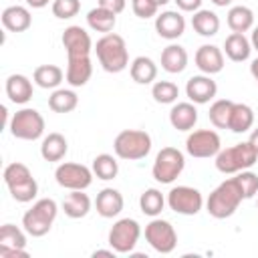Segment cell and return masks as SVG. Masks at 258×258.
I'll list each match as a JSON object with an SVG mask.
<instances>
[{"instance_id":"6da1fadb","label":"cell","mask_w":258,"mask_h":258,"mask_svg":"<svg viewBox=\"0 0 258 258\" xmlns=\"http://www.w3.org/2000/svg\"><path fill=\"white\" fill-rule=\"evenodd\" d=\"M244 200V194H242V187L238 183L236 177H230V179H224L208 198L206 202V210L212 218L216 220H226L230 218L238 206L242 204Z\"/></svg>"},{"instance_id":"7a4b0ae2","label":"cell","mask_w":258,"mask_h":258,"mask_svg":"<svg viewBox=\"0 0 258 258\" xmlns=\"http://www.w3.org/2000/svg\"><path fill=\"white\" fill-rule=\"evenodd\" d=\"M93 50L97 52L99 64L103 67V71L107 73H121L127 69L129 64V52H127V44L123 40V36L109 32L103 34L97 44L93 46Z\"/></svg>"},{"instance_id":"3957f363","label":"cell","mask_w":258,"mask_h":258,"mask_svg":"<svg viewBox=\"0 0 258 258\" xmlns=\"http://www.w3.org/2000/svg\"><path fill=\"white\" fill-rule=\"evenodd\" d=\"M258 159V151L252 147L250 141L236 143L232 147L220 149L216 155V169L220 173H238L244 169H250Z\"/></svg>"},{"instance_id":"277c9868","label":"cell","mask_w":258,"mask_h":258,"mask_svg":"<svg viewBox=\"0 0 258 258\" xmlns=\"http://www.w3.org/2000/svg\"><path fill=\"white\" fill-rule=\"evenodd\" d=\"M56 214H58L56 202L52 198H42V200L34 202L30 210L24 212V216H22V228L32 238H40V236L48 234V230L52 228V222H54Z\"/></svg>"},{"instance_id":"5b68a950","label":"cell","mask_w":258,"mask_h":258,"mask_svg":"<svg viewBox=\"0 0 258 258\" xmlns=\"http://www.w3.org/2000/svg\"><path fill=\"white\" fill-rule=\"evenodd\" d=\"M113 149L115 155L121 159H129V161L143 159L151 151V135L143 129H123L121 133H117L113 141Z\"/></svg>"},{"instance_id":"8992f818","label":"cell","mask_w":258,"mask_h":258,"mask_svg":"<svg viewBox=\"0 0 258 258\" xmlns=\"http://www.w3.org/2000/svg\"><path fill=\"white\" fill-rule=\"evenodd\" d=\"M185 167V157L177 147H163L153 161L151 175L159 183H171L179 177V173Z\"/></svg>"},{"instance_id":"52a82bcc","label":"cell","mask_w":258,"mask_h":258,"mask_svg":"<svg viewBox=\"0 0 258 258\" xmlns=\"http://www.w3.org/2000/svg\"><path fill=\"white\" fill-rule=\"evenodd\" d=\"M10 133L22 141H34L44 133V117L30 107L16 111L10 119Z\"/></svg>"},{"instance_id":"ba28073f","label":"cell","mask_w":258,"mask_h":258,"mask_svg":"<svg viewBox=\"0 0 258 258\" xmlns=\"http://www.w3.org/2000/svg\"><path fill=\"white\" fill-rule=\"evenodd\" d=\"M141 236V226L133 218H121L109 230V246L117 254H131Z\"/></svg>"},{"instance_id":"9c48e42d","label":"cell","mask_w":258,"mask_h":258,"mask_svg":"<svg viewBox=\"0 0 258 258\" xmlns=\"http://www.w3.org/2000/svg\"><path fill=\"white\" fill-rule=\"evenodd\" d=\"M145 240L159 254H169L177 246V234H175L173 226L161 218H153L145 226Z\"/></svg>"},{"instance_id":"30bf717a","label":"cell","mask_w":258,"mask_h":258,"mask_svg":"<svg viewBox=\"0 0 258 258\" xmlns=\"http://www.w3.org/2000/svg\"><path fill=\"white\" fill-rule=\"evenodd\" d=\"M167 206L175 214L196 216L202 210V206H204V198H202V191L196 189V187L177 185V187H171L169 189V194H167Z\"/></svg>"},{"instance_id":"8fae6325","label":"cell","mask_w":258,"mask_h":258,"mask_svg":"<svg viewBox=\"0 0 258 258\" xmlns=\"http://www.w3.org/2000/svg\"><path fill=\"white\" fill-rule=\"evenodd\" d=\"M93 169H89L83 163H60L54 169V179L64 189H87L93 183Z\"/></svg>"},{"instance_id":"7c38bea8","label":"cell","mask_w":258,"mask_h":258,"mask_svg":"<svg viewBox=\"0 0 258 258\" xmlns=\"http://www.w3.org/2000/svg\"><path fill=\"white\" fill-rule=\"evenodd\" d=\"M222 149V141L220 135L212 129H198L191 131L185 139V151L191 157L198 159H206V157H216L218 151Z\"/></svg>"},{"instance_id":"4fadbf2b","label":"cell","mask_w":258,"mask_h":258,"mask_svg":"<svg viewBox=\"0 0 258 258\" xmlns=\"http://www.w3.org/2000/svg\"><path fill=\"white\" fill-rule=\"evenodd\" d=\"M60 42H62L69 58L89 56L91 50H93V40H91L89 32L83 26H77V24L64 28V32L60 36Z\"/></svg>"},{"instance_id":"5bb4252c","label":"cell","mask_w":258,"mask_h":258,"mask_svg":"<svg viewBox=\"0 0 258 258\" xmlns=\"http://www.w3.org/2000/svg\"><path fill=\"white\" fill-rule=\"evenodd\" d=\"M218 93V85L210 75H194L185 83V95L196 105L210 103Z\"/></svg>"},{"instance_id":"9a60e30c","label":"cell","mask_w":258,"mask_h":258,"mask_svg":"<svg viewBox=\"0 0 258 258\" xmlns=\"http://www.w3.org/2000/svg\"><path fill=\"white\" fill-rule=\"evenodd\" d=\"M24 232L14 224H4L0 228V256H28Z\"/></svg>"},{"instance_id":"2e32d148","label":"cell","mask_w":258,"mask_h":258,"mask_svg":"<svg viewBox=\"0 0 258 258\" xmlns=\"http://www.w3.org/2000/svg\"><path fill=\"white\" fill-rule=\"evenodd\" d=\"M155 30L161 38L175 40L185 32V18L177 10H165L155 16Z\"/></svg>"},{"instance_id":"e0dca14e","label":"cell","mask_w":258,"mask_h":258,"mask_svg":"<svg viewBox=\"0 0 258 258\" xmlns=\"http://www.w3.org/2000/svg\"><path fill=\"white\" fill-rule=\"evenodd\" d=\"M194 60H196V67L204 75H210V77L224 69V52L216 44H202L196 50Z\"/></svg>"},{"instance_id":"ac0fdd59","label":"cell","mask_w":258,"mask_h":258,"mask_svg":"<svg viewBox=\"0 0 258 258\" xmlns=\"http://www.w3.org/2000/svg\"><path fill=\"white\" fill-rule=\"evenodd\" d=\"M123 196L119 189L115 187H105L97 194V200H95V208H97V214L101 218H115L121 214L123 210Z\"/></svg>"},{"instance_id":"d6986e66","label":"cell","mask_w":258,"mask_h":258,"mask_svg":"<svg viewBox=\"0 0 258 258\" xmlns=\"http://www.w3.org/2000/svg\"><path fill=\"white\" fill-rule=\"evenodd\" d=\"M2 26L10 32H24L30 28L32 24V16H30V10L26 6H8L2 10Z\"/></svg>"},{"instance_id":"ffe728a7","label":"cell","mask_w":258,"mask_h":258,"mask_svg":"<svg viewBox=\"0 0 258 258\" xmlns=\"http://www.w3.org/2000/svg\"><path fill=\"white\" fill-rule=\"evenodd\" d=\"M169 123L177 131H191L198 123V109L196 103H177L169 111Z\"/></svg>"},{"instance_id":"44dd1931","label":"cell","mask_w":258,"mask_h":258,"mask_svg":"<svg viewBox=\"0 0 258 258\" xmlns=\"http://www.w3.org/2000/svg\"><path fill=\"white\" fill-rule=\"evenodd\" d=\"M93 75V64H91V56H77V58H69L67 62V73L64 79L71 87H83L89 83Z\"/></svg>"},{"instance_id":"7402d4cb","label":"cell","mask_w":258,"mask_h":258,"mask_svg":"<svg viewBox=\"0 0 258 258\" xmlns=\"http://www.w3.org/2000/svg\"><path fill=\"white\" fill-rule=\"evenodd\" d=\"M6 95L16 105L28 103L32 99V81L26 75H10L6 79Z\"/></svg>"},{"instance_id":"603a6c76","label":"cell","mask_w":258,"mask_h":258,"mask_svg":"<svg viewBox=\"0 0 258 258\" xmlns=\"http://www.w3.org/2000/svg\"><path fill=\"white\" fill-rule=\"evenodd\" d=\"M224 52L230 60L234 62H244L250 58L252 52V42L244 36V32H232L224 40Z\"/></svg>"},{"instance_id":"cb8c5ba5","label":"cell","mask_w":258,"mask_h":258,"mask_svg":"<svg viewBox=\"0 0 258 258\" xmlns=\"http://www.w3.org/2000/svg\"><path fill=\"white\" fill-rule=\"evenodd\" d=\"M187 67V50L181 44H169L161 50V69L169 75H177Z\"/></svg>"},{"instance_id":"d4e9b609","label":"cell","mask_w":258,"mask_h":258,"mask_svg":"<svg viewBox=\"0 0 258 258\" xmlns=\"http://www.w3.org/2000/svg\"><path fill=\"white\" fill-rule=\"evenodd\" d=\"M60 206L69 218L79 220L91 212V198L87 194H83V189H73L71 194H67V198L62 200Z\"/></svg>"},{"instance_id":"484cf974","label":"cell","mask_w":258,"mask_h":258,"mask_svg":"<svg viewBox=\"0 0 258 258\" xmlns=\"http://www.w3.org/2000/svg\"><path fill=\"white\" fill-rule=\"evenodd\" d=\"M69 151V143L60 133H48L40 143V155L44 161H60Z\"/></svg>"},{"instance_id":"4316f807","label":"cell","mask_w":258,"mask_h":258,"mask_svg":"<svg viewBox=\"0 0 258 258\" xmlns=\"http://www.w3.org/2000/svg\"><path fill=\"white\" fill-rule=\"evenodd\" d=\"M129 75L137 85H149L157 77V64L149 56H135L129 67Z\"/></svg>"},{"instance_id":"83f0119b","label":"cell","mask_w":258,"mask_h":258,"mask_svg":"<svg viewBox=\"0 0 258 258\" xmlns=\"http://www.w3.org/2000/svg\"><path fill=\"white\" fill-rule=\"evenodd\" d=\"M254 125V111L246 103H234L232 113H230V123L228 129L234 133H246Z\"/></svg>"},{"instance_id":"f1b7e54d","label":"cell","mask_w":258,"mask_h":258,"mask_svg":"<svg viewBox=\"0 0 258 258\" xmlns=\"http://www.w3.org/2000/svg\"><path fill=\"white\" fill-rule=\"evenodd\" d=\"M87 24H89V28L95 30V32H105V34H109V32L115 28V24H117V14L111 12V10H107V8H103V6H97V8L89 10V14H87Z\"/></svg>"},{"instance_id":"f546056e","label":"cell","mask_w":258,"mask_h":258,"mask_svg":"<svg viewBox=\"0 0 258 258\" xmlns=\"http://www.w3.org/2000/svg\"><path fill=\"white\" fill-rule=\"evenodd\" d=\"M228 26L232 32H248L254 26V12L248 6H232L228 10V18H226Z\"/></svg>"},{"instance_id":"4dcf8cb0","label":"cell","mask_w":258,"mask_h":258,"mask_svg":"<svg viewBox=\"0 0 258 258\" xmlns=\"http://www.w3.org/2000/svg\"><path fill=\"white\" fill-rule=\"evenodd\" d=\"M191 26L200 36H214L220 30V18L212 10H198L191 16Z\"/></svg>"},{"instance_id":"1f68e13d","label":"cell","mask_w":258,"mask_h":258,"mask_svg":"<svg viewBox=\"0 0 258 258\" xmlns=\"http://www.w3.org/2000/svg\"><path fill=\"white\" fill-rule=\"evenodd\" d=\"M32 79H34V83H36L40 89H56V87L62 83L64 73H62V69L56 67V64H40V67L34 69Z\"/></svg>"},{"instance_id":"d6a6232c","label":"cell","mask_w":258,"mask_h":258,"mask_svg":"<svg viewBox=\"0 0 258 258\" xmlns=\"http://www.w3.org/2000/svg\"><path fill=\"white\" fill-rule=\"evenodd\" d=\"M79 105V97L71 89H54L48 97V107L54 113H71Z\"/></svg>"},{"instance_id":"836d02e7","label":"cell","mask_w":258,"mask_h":258,"mask_svg":"<svg viewBox=\"0 0 258 258\" xmlns=\"http://www.w3.org/2000/svg\"><path fill=\"white\" fill-rule=\"evenodd\" d=\"M163 206H165V198H163V194H161L159 189H155V187L145 189V191L141 194V198H139V208H141V212H143L145 216H151V218L159 216V214L163 212Z\"/></svg>"},{"instance_id":"e575fe53","label":"cell","mask_w":258,"mask_h":258,"mask_svg":"<svg viewBox=\"0 0 258 258\" xmlns=\"http://www.w3.org/2000/svg\"><path fill=\"white\" fill-rule=\"evenodd\" d=\"M232 107H234V101H230V99H218V101H214L212 107H210V113H208L212 125L218 127V129H228Z\"/></svg>"},{"instance_id":"d590c367","label":"cell","mask_w":258,"mask_h":258,"mask_svg":"<svg viewBox=\"0 0 258 258\" xmlns=\"http://www.w3.org/2000/svg\"><path fill=\"white\" fill-rule=\"evenodd\" d=\"M93 173H95L99 179H105V181L115 179L117 173H119V163H117V159H115L113 155L101 153V155H97V157L93 159Z\"/></svg>"},{"instance_id":"8d00e7d4","label":"cell","mask_w":258,"mask_h":258,"mask_svg":"<svg viewBox=\"0 0 258 258\" xmlns=\"http://www.w3.org/2000/svg\"><path fill=\"white\" fill-rule=\"evenodd\" d=\"M151 97L155 99V103L159 105H171L177 101L179 97V89L175 83L171 81H155L151 87Z\"/></svg>"},{"instance_id":"74e56055","label":"cell","mask_w":258,"mask_h":258,"mask_svg":"<svg viewBox=\"0 0 258 258\" xmlns=\"http://www.w3.org/2000/svg\"><path fill=\"white\" fill-rule=\"evenodd\" d=\"M8 191H10V196H12L16 202L26 204V202H32V200L36 198V194H38V183H36L34 177H28V179H24V181H20V183L10 185Z\"/></svg>"},{"instance_id":"f35d334b","label":"cell","mask_w":258,"mask_h":258,"mask_svg":"<svg viewBox=\"0 0 258 258\" xmlns=\"http://www.w3.org/2000/svg\"><path fill=\"white\" fill-rule=\"evenodd\" d=\"M2 177H4L6 187H10V185H14V183H20V181H24V179L32 177V173H30V169H28L24 163L14 161V163H8V165L4 167Z\"/></svg>"},{"instance_id":"ab89813d","label":"cell","mask_w":258,"mask_h":258,"mask_svg":"<svg viewBox=\"0 0 258 258\" xmlns=\"http://www.w3.org/2000/svg\"><path fill=\"white\" fill-rule=\"evenodd\" d=\"M81 10V0H52V14L60 20L77 16Z\"/></svg>"},{"instance_id":"60d3db41","label":"cell","mask_w":258,"mask_h":258,"mask_svg":"<svg viewBox=\"0 0 258 258\" xmlns=\"http://www.w3.org/2000/svg\"><path fill=\"white\" fill-rule=\"evenodd\" d=\"M236 179L242 187V194H244V200H250L258 194V175L244 169V171H238L236 173Z\"/></svg>"},{"instance_id":"b9f144b4","label":"cell","mask_w":258,"mask_h":258,"mask_svg":"<svg viewBox=\"0 0 258 258\" xmlns=\"http://www.w3.org/2000/svg\"><path fill=\"white\" fill-rule=\"evenodd\" d=\"M131 8L137 18H151L157 14L159 6L155 0H131Z\"/></svg>"},{"instance_id":"7bdbcfd3","label":"cell","mask_w":258,"mask_h":258,"mask_svg":"<svg viewBox=\"0 0 258 258\" xmlns=\"http://www.w3.org/2000/svg\"><path fill=\"white\" fill-rule=\"evenodd\" d=\"M97 2H99V6H103L115 14H121L125 10V4H127V0H97Z\"/></svg>"},{"instance_id":"ee69618b","label":"cell","mask_w":258,"mask_h":258,"mask_svg":"<svg viewBox=\"0 0 258 258\" xmlns=\"http://www.w3.org/2000/svg\"><path fill=\"white\" fill-rule=\"evenodd\" d=\"M173 2H175L177 8L183 10V12H198L204 0H173Z\"/></svg>"},{"instance_id":"f6af8a7d","label":"cell","mask_w":258,"mask_h":258,"mask_svg":"<svg viewBox=\"0 0 258 258\" xmlns=\"http://www.w3.org/2000/svg\"><path fill=\"white\" fill-rule=\"evenodd\" d=\"M48 2H50V0H26V4H28L30 8H44Z\"/></svg>"},{"instance_id":"bcb514c9","label":"cell","mask_w":258,"mask_h":258,"mask_svg":"<svg viewBox=\"0 0 258 258\" xmlns=\"http://www.w3.org/2000/svg\"><path fill=\"white\" fill-rule=\"evenodd\" d=\"M248 141H250V143H252V147L258 151V127H256L252 133H250V139H248Z\"/></svg>"},{"instance_id":"7dc6e473","label":"cell","mask_w":258,"mask_h":258,"mask_svg":"<svg viewBox=\"0 0 258 258\" xmlns=\"http://www.w3.org/2000/svg\"><path fill=\"white\" fill-rule=\"evenodd\" d=\"M250 42H252V48L258 52V26L252 30V36H250Z\"/></svg>"},{"instance_id":"c3c4849f","label":"cell","mask_w":258,"mask_h":258,"mask_svg":"<svg viewBox=\"0 0 258 258\" xmlns=\"http://www.w3.org/2000/svg\"><path fill=\"white\" fill-rule=\"evenodd\" d=\"M93 256H95V258H97V256H111V258H113V256H115V250H113V248H111V250H95Z\"/></svg>"},{"instance_id":"681fc988","label":"cell","mask_w":258,"mask_h":258,"mask_svg":"<svg viewBox=\"0 0 258 258\" xmlns=\"http://www.w3.org/2000/svg\"><path fill=\"white\" fill-rule=\"evenodd\" d=\"M250 73H252V77H254L256 83H258V58L252 60V64H250Z\"/></svg>"},{"instance_id":"f907efd6","label":"cell","mask_w":258,"mask_h":258,"mask_svg":"<svg viewBox=\"0 0 258 258\" xmlns=\"http://www.w3.org/2000/svg\"><path fill=\"white\" fill-rule=\"evenodd\" d=\"M234 0H212V4L214 6H220V8H226V6H230Z\"/></svg>"},{"instance_id":"816d5d0a","label":"cell","mask_w":258,"mask_h":258,"mask_svg":"<svg viewBox=\"0 0 258 258\" xmlns=\"http://www.w3.org/2000/svg\"><path fill=\"white\" fill-rule=\"evenodd\" d=\"M155 2H157V6H165L169 0H155Z\"/></svg>"},{"instance_id":"f5cc1de1","label":"cell","mask_w":258,"mask_h":258,"mask_svg":"<svg viewBox=\"0 0 258 258\" xmlns=\"http://www.w3.org/2000/svg\"><path fill=\"white\" fill-rule=\"evenodd\" d=\"M256 208H258V204H256Z\"/></svg>"}]
</instances>
